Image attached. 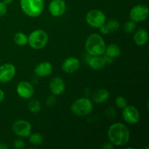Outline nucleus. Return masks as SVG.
Here are the masks:
<instances>
[{
    "mask_svg": "<svg viewBox=\"0 0 149 149\" xmlns=\"http://www.w3.org/2000/svg\"><path fill=\"white\" fill-rule=\"evenodd\" d=\"M107 135L110 142L116 146L126 145L130 138V132L128 127L121 122H116L111 125Z\"/></svg>",
    "mask_w": 149,
    "mask_h": 149,
    "instance_id": "obj_1",
    "label": "nucleus"
},
{
    "mask_svg": "<svg viewBox=\"0 0 149 149\" xmlns=\"http://www.w3.org/2000/svg\"><path fill=\"white\" fill-rule=\"evenodd\" d=\"M106 43L103 37L97 33H93L87 37L85 42V49L89 55L100 56L104 54Z\"/></svg>",
    "mask_w": 149,
    "mask_h": 149,
    "instance_id": "obj_2",
    "label": "nucleus"
},
{
    "mask_svg": "<svg viewBox=\"0 0 149 149\" xmlns=\"http://www.w3.org/2000/svg\"><path fill=\"white\" fill-rule=\"evenodd\" d=\"M20 4L23 13L31 17H39L45 7L44 0H20Z\"/></svg>",
    "mask_w": 149,
    "mask_h": 149,
    "instance_id": "obj_3",
    "label": "nucleus"
},
{
    "mask_svg": "<svg viewBox=\"0 0 149 149\" xmlns=\"http://www.w3.org/2000/svg\"><path fill=\"white\" fill-rule=\"evenodd\" d=\"M48 34L45 31L37 29L28 36V44L34 49H41L45 47L48 42Z\"/></svg>",
    "mask_w": 149,
    "mask_h": 149,
    "instance_id": "obj_4",
    "label": "nucleus"
},
{
    "mask_svg": "<svg viewBox=\"0 0 149 149\" xmlns=\"http://www.w3.org/2000/svg\"><path fill=\"white\" fill-rule=\"evenodd\" d=\"M93 109V104L87 97H81L73 102L71 110L74 114L79 116H87L90 114Z\"/></svg>",
    "mask_w": 149,
    "mask_h": 149,
    "instance_id": "obj_5",
    "label": "nucleus"
},
{
    "mask_svg": "<svg viewBox=\"0 0 149 149\" xmlns=\"http://www.w3.org/2000/svg\"><path fill=\"white\" fill-rule=\"evenodd\" d=\"M86 22L91 27L99 29L106 21L104 13L99 10H92L87 13L85 17Z\"/></svg>",
    "mask_w": 149,
    "mask_h": 149,
    "instance_id": "obj_6",
    "label": "nucleus"
},
{
    "mask_svg": "<svg viewBox=\"0 0 149 149\" xmlns=\"http://www.w3.org/2000/svg\"><path fill=\"white\" fill-rule=\"evenodd\" d=\"M149 14L148 6L143 4L135 5L130 11V17L135 23H141L147 19Z\"/></svg>",
    "mask_w": 149,
    "mask_h": 149,
    "instance_id": "obj_7",
    "label": "nucleus"
},
{
    "mask_svg": "<svg viewBox=\"0 0 149 149\" xmlns=\"http://www.w3.org/2000/svg\"><path fill=\"white\" fill-rule=\"evenodd\" d=\"M12 129L16 135L22 138H26L31 135L32 127L31 125L27 121L17 120L13 123Z\"/></svg>",
    "mask_w": 149,
    "mask_h": 149,
    "instance_id": "obj_8",
    "label": "nucleus"
},
{
    "mask_svg": "<svg viewBox=\"0 0 149 149\" xmlns=\"http://www.w3.org/2000/svg\"><path fill=\"white\" fill-rule=\"evenodd\" d=\"M123 119L127 123L134 125L139 122L141 115L138 109L132 106H127L123 109L122 111Z\"/></svg>",
    "mask_w": 149,
    "mask_h": 149,
    "instance_id": "obj_9",
    "label": "nucleus"
},
{
    "mask_svg": "<svg viewBox=\"0 0 149 149\" xmlns=\"http://www.w3.org/2000/svg\"><path fill=\"white\" fill-rule=\"evenodd\" d=\"M15 67L12 63H4L0 66V82L7 83L15 75Z\"/></svg>",
    "mask_w": 149,
    "mask_h": 149,
    "instance_id": "obj_10",
    "label": "nucleus"
},
{
    "mask_svg": "<svg viewBox=\"0 0 149 149\" xmlns=\"http://www.w3.org/2000/svg\"><path fill=\"white\" fill-rule=\"evenodd\" d=\"M17 95L23 99H29L34 94L33 86L29 81H22L17 84L16 87Z\"/></svg>",
    "mask_w": 149,
    "mask_h": 149,
    "instance_id": "obj_11",
    "label": "nucleus"
},
{
    "mask_svg": "<svg viewBox=\"0 0 149 149\" xmlns=\"http://www.w3.org/2000/svg\"><path fill=\"white\" fill-rule=\"evenodd\" d=\"M66 10V4L64 0H52L49 4V11L54 17L63 15Z\"/></svg>",
    "mask_w": 149,
    "mask_h": 149,
    "instance_id": "obj_12",
    "label": "nucleus"
},
{
    "mask_svg": "<svg viewBox=\"0 0 149 149\" xmlns=\"http://www.w3.org/2000/svg\"><path fill=\"white\" fill-rule=\"evenodd\" d=\"M49 87L50 92L54 95H59L65 91V84L62 78L54 77L49 82Z\"/></svg>",
    "mask_w": 149,
    "mask_h": 149,
    "instance_id": "obj_13",
    "label": "nucleus"
},
{
    "mask_svg": "<svg viewBox=\"0 0 149 149\" xmlns=\"http://www.w3.org/2000/svg\"><path fill=\"white\" fill-rule=\"evenodd\" d=\"M80 63L77 58L69 57L63 61L62 64V69L66 74H72L76 72L79 68Z\"/></svg>",
    "mask_w": 149,
    "mask_h": 149,
    "instance_id": "obj_14",
    "label": "nucleus"
},
{
    "mask_svg": "<svg viewBox=\"0 0 149 149\" xmlns=\"http://www.w3.org/2000/svg\"><path fill=\"white\" fill-rule=\"evenodd\" d=\"M34 72L39 77H47L52 72V64L47 61L40 63L35 67Z\"/></svg>",
    "mask_w": 149,
    "mask_h": 149,
    "instance_id": "obj_15",
    "label": "nucleus"
},
{
    "mask_svg": "<svg viewBox=\"0 0 149 149\" xmlns=\"http://www.w3.org/2000/svg\"><path fill=\"white\" fill-rule=\"evenodd\" d=\"M87 63L89 66L94 70H101L103 69L106 65V58L100 56H91L87 60Z\"/></svg>",
    "mask_w": 149,
    "mask_h": 149,
    "instance_id": "obj_16",
    "label": "nucleus"
},
{
    "mask_svg": "<svg viewBox=\"0 0 149 149\" xmlns=\"http://www.w3.org/2000/svg\"><path fill=\"white\" fill-rule=\"evenodd\" d=\"M134 42L138 46H143L148 42V33L146 29H139L134 35Z\"/></svg>",
    "mask_w": 149,
    "mask_h": 149,
    "instance_id": "obj_17",
    "label": "nucleus"
},
{
    "mask_svg": "<svg viewBox=\"0 0 149 149\" xmlns=\"http://www.w3.org/2000/svg\"><path fill=\"white\" fill-rule=\"evenodd\" d=\"M110 93L106 89H100L97 90L93 95V100L95 103L100 104L109 100Z\"/></svg>",
    "mask_w": 149,
    "mask_h": 149,
    "instance_id": "obj_18",
    "label": "nucleus"
},
{
    "mask_svg": "<svg viewBox=\"0 0 149 149\" xmlns=\"http://www.w3.org/2000/svg\"><path fill=\"white\" fill-rule=\"evenodd\" d=\"M106 56L109 58H117L121 54V48L116 44H111L108 47H106L105 52Z\"/></svg>",
    "mask_w": 149,
    "mask_h": 149,
    "instance_id": "obj_19",
    "label": "nucleus"
},
{
    "mask_svg": "<svg viewBox=\"0 0 149 149\" xmlns=\"http://www.w3.org/2000/svg\"><path fill=\"white\" fill-rule=\"evenodd\" d=\"M14 42L18 46H25L28 44V36L23 32H17L14 36Z\"/></svg>",
    "mask_w": 149,
    "mask_h": 149,
    "instance_id": "obj_20",
    "label": "nucleus"
},
{
    "mask_svg": "<svg viewBox=\"0 0 149 149\" xmlns=\"http://www.w3.org/2000/svg\"><path fill=\"white\" fill-rule=\"evenodd\" d=\"M28 108L31 113H38L41 109V103L36 99H32L28 103Z\"/></svg>",
    "mask_w": 149,
    "mask_h": 149,
    "instance_id": "obj_21",
    "label": "nucleus"
},
{
    "mask_svg": "<svg viewBox=\"0 0 149 149\" xmlns=\"http://www.w3.org/2000/svg\"><path fill=\"white\" fill-rule=\"evenodd\" d=\"M29 141L31 144L34 146H39L42 144L44 141V138L41 134L33 133L29 135Z\"/></svg>",
    "mask_w": 149,
    "mask_h": 149,
    "instance_id": "obj_22",
    "label": "nucleus"
},
{
    "mask_svg": "<svg viewBox=\"0 0 149 149\" xmlns=\"http://www.w3.org/2000/svg\"><path fill=\"white\" fill-rule=\"evenodd\" d=\"M106 24L110 32L116 31L119 29V26H120L119 22L117 20H115V19H111Z\"/></svg>",
    "mask_w": 149,
    "mask_h": 149,
    "instance_id": "obj_23",
    "label": "nucleus"
},
{
    "mask_svg": "<svg viewBox=\"0 0 149 149\" xmlns=\"http://www.w3.org/2000/svg\"><path fill=\"white\" fill-rule=\"evenodd\" d=\"M136 29V23L132 20L128 21L124 25V31L127 33H131L134 32Z\"/></svg>",
    "mask_w": 149,
    "mask_h": 149,
    "instance_id": "obj_24",
    "label": "nucleus"
},
{
    "mask_svg": "<svg viewBox=\"0 0 149 149\" xmlns=\"http://www.w3.org/2000/svg\"><path fill=\"white\" fill-rule=\"evenodd\" d=\"M116 105L119 109H123L124 108L126 107L127 106V100L122 96H118L116 98Z\"/></svg>",
    "mask_w": 149,
    "mask_h": 149,
    "instance_id": "obj_25",
    "label": "nucleus"
},
{
    "mask_svg": "<svg viewBox=\"0 0 149 149\" xmlns=\"http://www.w3.org/2000/svg\"><path fill=\"white\" fill-rule=\"evenodd\" d=\"M7 11V6L3 1H0V17L5 15Z\"/></svg>",
    "mask_w": 149,
    "mask_h": 149,
    "instance_id": "obj_26",
    "label": "nucleus"
},
{
    "mask_svg": "<svg viewBox=\"0 0 149 149\" xmlns=\"http://www.w3.org/2000/svg\"><path fill=\"white\" fill-rule=\"evenodd\" d=\"M13 146H14V148L16 149H23L25 148V143L21 139H17L15 141Z\"/></svg>",
    "mask_w": 149,
    "mask_h": 149,
    "instance_id": "obj_27",
    "label": "nucleus"
},
{
    "mask_svg": "<svg viewBox=\"0 0 149 149\" xmlns=\"http://www.w3.org/2000/svg\"><path fill=\"white\" fill-rule=\"evenodd\" d=\"M99 29H100V32H101V33H103V34H108V33H109V32H110V31H109V29H108L107 26H106V23H105L103 25V26H100V27L99 28Z\"/></svg>",
    "mask_w": 149,
    "mask_h": 149,
    "instance_id": "obj_28",
    "label": "nucleus"
},
{
    "mask_svg": "<svg viewBox=\"0 0 149 149\" xmlns=\"http://www.w3.org/2000/svg\"><path fill=\"white\" fill-rule=\"evenodd\" d=\"M55 96H49L47 100V104L48 106H52V105L55 104Z\"/></svg>",
    "mask_w": 149,
    "mask_h": 149,
    "instance_id": "obj_29",
    "label": "nucleus"
},
{
    "mask_svg": "<svg viewBox=\"0 0 149 149\" xmlns=\"http://www.w3.org/2000/svg\"><path fill=\"white\" fill-rule=\"evenodd\" d=\"M113 148V145L111 142L106 143L103 146V148H105V149H111Z\"/></svg>",
    "mask_w": 149,
    "mask_h": 149,
    "instance_id": "obj_30",
    "label": "nucleus"
},
{
    "mask_svg": "<svg viewBox=\"0 0 149 149\" xmlns=\"http://www.w3.org/2000/svg\"><path fill=\"white\" fill-rule=\"evenodd\" d=\"M4 92L1 89H0V103L4 100Z\"/></svg>",
    "mask_w": 149,
    "mask_h": 149,
    "instance_id": "obj_31",
    "label": "nucleus"
},
{
    "mask_svg": "<svg viewBox=\"0 0 149 149\" xmlns=\"http://www.w3.org/2000/svg\"><path fill=\"white\" fill-rule=\"evenodd\" d=\"M7 146L3 143H0V149H7Z\"/></svg>",
    "mask_w": 149,
    "mask_h": 149,
    "instance_id": "obj_32",
    "label": "nucleus"
},
{
    "mask_svg": "<svg viewBox=\"0 0 149 149\" xmlns=\"http://www.w3.org/2000/svg\"><path fill=\"white\" fill-rule=\"evenodd\" d=\"M13 0H3V1H4V3H5L6 4H11L12 2H13Z\"/></svg>",
    "mask_w": 149,
    "mask_h": 149,
    "instance_id": "obj_33",
    "label": "nucleus"
}]
</instances>
